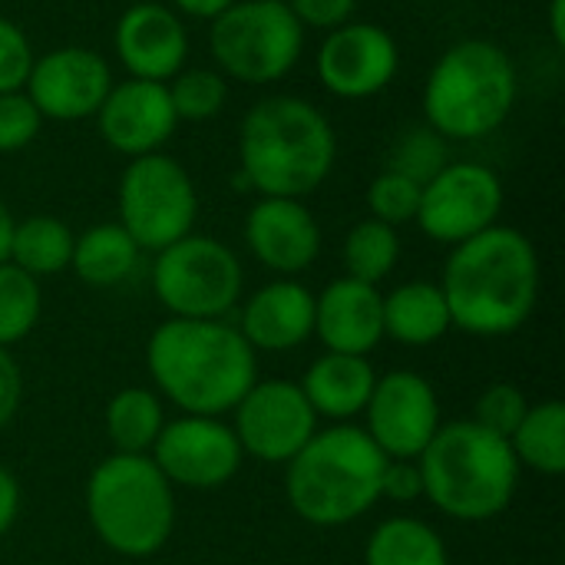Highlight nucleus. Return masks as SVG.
Wrapping results in <instances>:
<instances>
[{
  "label": "nucleus",
  "instance_id": "nucleus-1",
  "mask_svg": "<svg viewBox=\"0 0 565 565\" xmlns=\"http://www.w3.org/2000/svg\"><path fill=\"white\" fill-rule=\"evenodd\" d=\"M437 285L454 328L473 338H507L516 334L540 305V252L526 232L493 225L450 248Z\"/></svg>",
  "mask_w": 565,
  "mask_h": 565
},
{
  "label": "nucleus",
  "instance_id": "nucleus-2",
  "mask_svg": "<svg viewBox=\"0 0 565 565\" xmlns=\"http://www.w3.org/2000/svg\"><path fill=\"white\" fill-rule=\"evenodd\" d=\"M146 367L179 414L225 417L258 381V354L235 324L166 318L146 344Z\"/></svg>",
  "mask_w": 565,
  "mask_h": 565
},
{
  "label": "nucleus",
  "instance_id": "nucleus-3",
  "mask_svg": "<svg viewBox=\"0 0 565 565\" xmlns=\"http://www.w3.org/2000/svg\"><path fill=\"white\" fill-rule=\"evenodd\" d=\"M338 162V132L328 113L291 93L262 96L238 126V175L258 195L308 199Z\"/></svg>",
  "mask_w": 565,
  "mask_h": 565
},
{
  "label": "nucleus",
  "instance_id": "nucleus-4",
  "mask_svg": "<svg viewBox=\"0 0 565 565\" xmlns=\"http://www.w3.org/2000/svg\"><path fill=\"white\" fill-rule=\"evenodd\" d=\"M516 96L520 73L510 50L487 36H467L434 60L420 109L424 122L447 142H477L507 126Z\"/></svg>",
  "mask_w": 565,
  "mask_h": 565
},
{
  "label": "nucleus",
  "instance_id": "nucleus-5",
  "mask_svg": "<svg viewBox=\"0 0 565 565\" xmlns=\"http://www.w3.org/2000/svg\"><path fill=\"white\" fill-rule=\"evenodd\" d=\"M384 463L364 427H324L285 463L288 507L318 530L348 526L381 503Z\"/></svg>",
  "mask_w": 565,
  "mask_h": 565
},
{
  "label": "nucleus",
  "instance_id": "nucleus-6",
  "mask_svg": "<svg viewBox=\"0 0 565 565\" xmlns=\"http://www.w3.org/2000/svg\"><path fill=\"white\" fill-rule=\"evenodd\" d=\"M417 463L424 477V500L457 523H487L503 516L516 500L523 473L510 440L490 434L477 420L440 424Z\"/></svg>",
  "mask_w": 565,
  "mask_h": 565
},
{
  "label": "nucleus",
  "instance_id": "nucleus-7",
  "mask_svg": "<svg viewBox=\"0 0 565 565\" xmlns=\"http://www.w3.org/2000/svg\"><path fill=\"white\" fill-rule=\"evenodd\" d=\"M86 520L109 553L149 559L172 540L175 490L152 457L109 454L86 480Z\"/></svg>",
  "mask_w": 565,
  "mask_h": 565
},
{
  "label": "nucleus",
  "instance_id": "nucleus-8",
  "mask_svg": "<svg viewBox=\"0 0 565 565\" xmlns=\"http://www.w3.org/2000/svg\"><path fill=\"white\" fill-rule=\"evenodd\" d=\"M209 53L228 83L275 86L305 53V26L285 0H235L209 23Z\"/></svg>",
  "mask_w": 565,
  "mask_h": 565
},
{
  "label": "nucleus",
  "instance_id": "nucleus-9",
  "mask_svg": "<svg viewBox=\"0 0 565 565\" xmlns=\"http://www.w3.org/2000/svg\"><path fill=\"white\" fill-rule=\"evenodd\" d=\"M245 291L242 258L212 235H185L156 252L152 295L169 318L222 321L232 315Z\"/></svg>",
  "mask_w": 565,
  "mask_h": 565
},
{
  "label": "nucleus",
  "instance_id": "nucleus-10",
  "mask_svg": "<svg viewBox=\"0 0 565 565\" xmlns=\"http://www.w3.org/2000/svg\"><path fill=\"white\" fill-rule=\"evenodd\" d=\"M199 192L189 169L166 156L149 152L129 159L116 185V222L142 252H162L195 232Z\"/></svg>",
  "mask_w": 565,
  "mask_h": 565
},
{
  "label": "nucleus",
  "instance_id": "nucleus-11",
  "mask_svg": "<svg viewBox=\"0 0 565 565\" xmlns=\"http://www.w3.org/2000/svg\"><path fill=\"white\" fill-rule=\"evenodd\" d=\"M507 192L503 179L473 159L447 162L424 189L414 225L437 245H460L493 225H500Z\"/></svg>",
  "mask_w": 565,
  "mask_h": 565
},
{
  "label": "nucleus",
  "instance_id": "nucleus-12",
  "mask_svg": "<svg viewBox=\"0 0 565 565\" xmlns=\"http://www.w3.org/2000/svg\"><path fill=\"white\" fill-rule=\"evenodd\" d=\"M149 457L159 467V473L172 483V490L199 493L228 487L245 463L232 424H225V417L195 414H179L166 420Z\"/></svg>",
  "mask_w": 565,
  "mask_h": 565
},
{
  "label": "nucleus",
  "instance_id": "nucleus-13",
  "mask_svg": "<svg viewBox=\"0 0 565 565\" xmlns=\"http://www.w3.org/2000/svg\"><path fill=\"white\" fill-rule=\"evenodd\" d=\"M232 430L245 457L258 463H288L315 434L318 414L298 381H255L232 411Z\"/></svg>",
  "mask_w": 565,
  "mask_h": 565
},
{
  "label": "nucleus",
  "instance_id": "nucleus-14",
  "mask_svg": "<svg viewBox=\"0 0 565 565\" xmlns=\"http://www.w3.org/2000/svg\"><path fill=\"white\" fill-rule=\"evenodd\" d=\"M401 73V46L391 30L371 20H351L324 33L315 53V76L334 99L361 103L384 93Z\"/></svg>",
  "mask_w": 565,
  "mask_h": 565
},
{
  "label": "nucleus",
  "instance_id": "nucleus-15",
  "mask_svg": "<svg viewBox=\"0 0 565 565\" xmlns=\"http://www.w3.org/2000/svg\"><path fill=\"white\" fill-rule=\"evenodd\" d=\"M440 424V397L424 374L407 367L377 374L364 407V434L387 460H417Z\"/></svg>",
  "mask_w": 565,
  "mask_h": 565
},
{
  "label": "nucleus",
  "instance_id": "nucleus-16",
  "mask_svg": "<svg viewBox=\"0 0 565 565\" xmlns=\"http://www.w3.org/2000/svg\"><path fill=\"white\" fill-rule=\"evenodd\" d=\"M113 83L116 76L103 53L79 43H66L33 60L23 93L43 119L83 122L96 116Z\"/></svg>",
  "mask_w": 565,
  "mask_h": 565
},
{
  "label": "nucleus",
  "instance_id": "nucleus-17",
  "mask_svg": "<svg viewBox=\"0 0 565 565\" xmlns=\"http://www.w3.org/2000/svg\"><path fill=\"white\" fill-rule=\"evenodd\" d=\"M189 26L166 0H136L113 26L116 63L132 79L169 83L182 66H189Z\"/></svg>",
  "mask_w": 565,
  "mask_h": 565
},
{
  "label": "nucleus",
  "instance_id": "nucleus-18",
  "mask_svg": "<svg viewBox=\"0 0 565 565\" xmlns=\"http://www.w3.org/2000/svg\"><path fill=\"white\" fill-rule=\"evenodd\" d=\"M99 139L126 159H139L149 152H162V146L175 136L179 116L172 109L166 83L152 79H116L96 109Z\"/></svg>",
  "mask_w": 565,
  "mask_h": 565
},
{
  "label": "nucleus",
  "instance_id": "nucleus-19",
  "mask_svg": "<svg viewBox=\"0 0 565 565\" xmlns=\"http://www.w3.org/2000/svg\"><path fill=\"white\" fill-rule=\"evenodd\" d=\"M252 258L278 278L308 271L321 255V225L305 199L258 195L242 225Z\"/></svg>",
  "mask_w": 565,
  "mask_h": 565
},
{
  "label": "nucleus",
  "instance_id": "nucleus-20",
  "mask_svg": "<svg viewBox=\"0 0 565 565\" xmlns=\"http://www.w3.org/2000/svg\"><path fill=\"white\" fill-rule=\"evenodd\" d=\"M252 351L288 354L315 338V291L298 278H275L242 301L238 324Z\"/></svg>",
  "mask_w": 565,
  "mask_h": 565
},
{
  "label": "nucleus",
  "instance_id": "nucleus-21",
  "mask_svg": "<svg viewBox=\"0 0 565 565\" xmlns=\"http://www.w3.org/2000/svg\"><path fill=\"white\" fill-rule=\"evenodd\" d=\"M315 338L324 351L367 358L384 341V295L348 275L315 295Z\"/></svg>",
  "mask_w": 565,
  "mask_h": 565
},
{
  "label": "nucleus",
  "instance_id": "nucleus-22",
  "mask_svg": "<svg viewBox=\"0 0 565 565\" xmlns=\"http://www.w3.org/2000/svg\"><path fill=\"white\" fill-rule=\"evenodd\" d=\"M374 384H377V371L371 358L334 354V351H324L321 358H315L305 377L298 381L318 420L324 417L334 424H351L354 417H361L371 401Z\"/></svg>",
  "mask_w": 565,
  "mask_h": 565
},
{
  "label": "nucleus",
  "instance_id": "nucleus-23",
  "mask_svg": "<svg viewBox=\"0 0 565 565\" xmlns=\"http://www.w3.org/2000/svg\"><path fill=\"white\" fill-rule=\"evenodd\" d=\"M454 331L447 298L437 281H404L384 295V338L404 348H430Z\"/></svg>",
  "mask_w": 565,
  "mask_h": 565
},
{
  "label": "nucleus",
  "instance_id": "nucleus-24",
  "mask_svg": "<svg viewBox=\"0 0 565 565\" xmlns=\"http://www.w3.org/2000/svg\"><path fill=\"white\" fill-rule=\"evenodd\" d=\"M142 258V248L129 238L119 222L89 225L73 238V275L89 288H113L122 285Z\"/></svg>",
  "mask_w": 565,
  "mask_h": 565
},
{
  "label": "nucleus",
  "instance_id": "nucleus-25",
  "mask_svg": "<svg viewBox=\"0 0 565 565\" xmlns=\"http://www.w3.org/2000/svg\"><path fill=\"white\" fill-rule=\"evenodd\" d=\"M166 420H169L166 401L149 387L116 391L103 414V427H106V440L113 444V454H132V457H149Z\"/></svg>",
  "mask_w": 565,
  "mask_h": 565
},
{
  "label": "nucleus",
  "instance_id": "nucleus-26",
  "mask_svg": "<svg viewBox=\"0 0 565 565\" xmlns=\"http://www.w3.org/2000/svg\"><path fill=\"white\" fill-rule=\"evenodd\" d=\"M510 450L520 470H533L540 477L565 473V407L563 401L550 397L530 404L520 427L510 437Z\"/></svg>",
  "mask_w": 565,
  "mask_h": 565
},
{
  "label": "nucleus",
  "instance_id": "nucleus-27",
  "mask_svg": "<svg viewBox=\"0 0 565 565\" xmlns=\"http://www.w3.org/2000/svg\"><path fill=\"white\" fill-rule=\"evenodd\" d=\"M364 565H450V553L430 523L417 516H391L371 530Z\"/></svg>",
  "mask_w": 565,
  "mask_h": 565
},
{
  "label": "nucleus",
  "instance_id": "nucleus-28",
  "mask_svg": "<svg viewBox=\"0 0 565 565\" xmlns=\"http://www.w3.org/2000/svg\"><path fill=\"white\" fill-rule=\"evenodd\" d=\"M76 232L56 215H26L13 225L10 238V265L26 271L30 278H53L70 268Z\"/></svg>",
  "mask_w": 565,
  "mask_h": 565
},
{
  "label": "nucleus",
  "instance_id": "nucleus-29",
  "mask_svg": "<svg viewBox=\"0 0 565 565\" xmlns=\"http://www.w3.org/2000/svg\"><path fill=\"white\" fill-rule=\"evenodd\" d=\"M401 232L394 225H384L377 218H361L358 225L348 228L344 242H341V265L344 275L364 285H377L387 281L401 262Z\"/></svg>",
  "mask_w": 565,
  "mask_h": 565
},
{
  "label": "nucleus",
  "instance_id": "nucleus-30",
  "mask_svg": "<svg viewBox=\"0 0 565 565\" xmlns=\"http://www.w3.org/2000/svg\"><path fill=\"white\" fill-rule=\"evenodd\" d=\"M43 291L40 281L20 271L17 265H0V348H13L26 341L40 321Z\"/></svg>",
  "mask_w": 565,
  "mask_h": 565
},
{
  "label": "nucleus",
  "instance_id": "nucleus-31",
  "mask_svg": "<svg viewBox=\"0 0 565 565\" xmlns=\"http://www.w3.org/2000/svg\"><path fill=\"white\" fill-rule=\"evenodd\" d=\"M166 89L179 122H209L228 103V79L215 66H182Z\"/></svg>",
  "mask_w": 565,
  "mask_h": 565
},
{
  "label": "nucleus",
  "instance_id": "nucleus-32",
  "mask_svg": "<svg viewBox=\"0 0 565 565\" xmlns=\"http://www.w3.org/2000/svg\"><path fill=\"white\" fill-rule=\"evenodd\" d=\"M447 162H450V142L440 132H434L427 122L404 129L387 156V169L414 179L417 185H427Z\"/></svg>",
  "mask_w": 565,
  "mask_h": 565
},
{
  "label": "nucleus",
  "instance_id": "nucleus-33",
  "mask_svg": "<svg viewBox=\"0 0 565 565\" xmlns=\"http://www.w3.org/2000/svg\"><path fill=\"white\" fill-rule=\"evenodd\" d=\"M420 189H424V185H417L414 179H407V175H401V172H394V169H381V172L371 179L367 192H364L367 215L377 218V222H384V225L401 228V225H407V222L417 218Z\"/></svg>",
  "mask_w": 565,
  "mask_h": 565
},
{
  "label": "nucleus",
  "instance_id": "nucleus-34",
  "mask_svg": "<svg viewBox=\"0 0 565 565\" xmlns=\"http://www.w3.org/2000/svg\"><path fill=\"white\" fill-rule=\"evenodd\" d=\"M526 411H530L526 394H523L516 384H510V381H497V384H490V387L477 397L473 417H470V420H477V424L487 427L490 434L510 440L513 430L520 427V420H523Z\"/></svg>",
  "mask_w": 565,
  "mask_h": 565
},
{
  "label": "nucleus",
  "instance_id": "nucleus-35",
  "mask_svg": "<svg viewBox=\"0 0 565 565\" xmlns=\"http://www.w3.org/2000/svg\"><path fill=\"white\" fill-rule=\"evenodd\" d=\"M43 116L23 89L0 93V156L23 152L43 129Z\"/></svg>",
  "mask_w": 565,
  "mask_h": 565
},
{
  "label": "nucleus",
  "instance_id": "nucleus-36",
  "mask_svg": "<svg viewBox=\"0 0 565 565\" xmlns=\"http://www.w3.org/2000/svg\"><path fill=\"white\" fill-rule=\"evenodd\" d=\"M36 50L26 36V30L0 13V93L23 89L30 70H33Z\"/></svg>",
  "mask_w": 565,
  "mask_h": 565
},
{
  "label": "nucleus",
  "instance_id": "nucleus-37",
  "mask_svg": "<svg viewBox=\"0 0 565 565\" xmlns=\"http://www.w3.org/2000/svg\"><path fill=\"white\" fill-rule=\"evenodd\" d=\"M285 3L305 30H321V33L351 23L358 13V0H285Z\"/></svg>",
  "mask_w": 565,
  "mask_h": 565
},
{
  "label": "nucleus",
  "instance_id": "nucleus-38",
  "mask_svg": "<svg viewBox=\"0 0 565 565\" xmlns=\"http://www.w3.org/2000/svg\"><path fill=\"white\" fill-rule=\"evenodd\" d=\"M424 497V477L417 460H387L381 477V500L417 503Z\"/></svg>",
  "mask_w": 565,
  "mask_h": 565
},
{
  "label": "nucleus",
  "instance_id": "nucleus-39",
  "mask_svg": "<svg viewBox=\"0 0 565 565\" xmlns=\"http://www.w3.org/2000/svg\"><path fill=\"white\" fill-rule=\"evenodd\" d=\"M23 401V374L7 348H0V430L10 427Z\"/></svg>",
  "mask_w": 565,
  "mask_h": 565
},
{
  "label": "nucleus",
  "instance_id": "nucleus-40",
  "mask_svg": "<svg viewBox=\"0 0 565 565\" xmlns=\"http://www.w3.org/2000/svg\"><path fill=\"white\" fill-rule=\"evenodd\" d=\"M17 516H20V483L7 467H0V540L10 533Z\"/></svg>",
  "mask_w": 565,
  "mask_h": 565
},
{
  "label": "nucleus",
  "instance_id": "nucleus-41",
  "mask_svg": "<svg viewBox=\"0 0 565 565\" xmlns=\"http://www.w3.org/2000/svg\"><path fill=\"white\" fill-rule=\"evenodd\" d=\"M182 20H202V23H212L215 17H222L235 0H166Z\"/></svg>",
  "mask_w": 565,
  "mask_h": 565
},
{
  "label": "nucleus",
  "instance_id": "nucleus-42",
  "mask_svg": "<svg viewBox=\"0 0 565 565\" xmlns=\"http://www.w3.org/2000/svg\"><path fill=\"white\" fill-rule=\"evenodd\" d=\"M546 26H550V36H553V46L563 50L565 46V0H550V13H546Z\"/></svg>",
  "mask_w": 565,
  "mask_h": 565
},
{
  "label": "nucleus",
  "instance_id": "nucleus-43",
  "mask_svg": "<svg viewBox=\"0 0 565 565\" xmlns=\"http://www.w3.org/2000/svg\"><path fill=\"white\" fill-rule=\"evenodd\" d=\"M13 225H17V218H13L10 205L0 199V265L10 258V238H13Z\"/></svg>",
  "mask_w": 565,
  "mask_h": 565
}]
</instances>
